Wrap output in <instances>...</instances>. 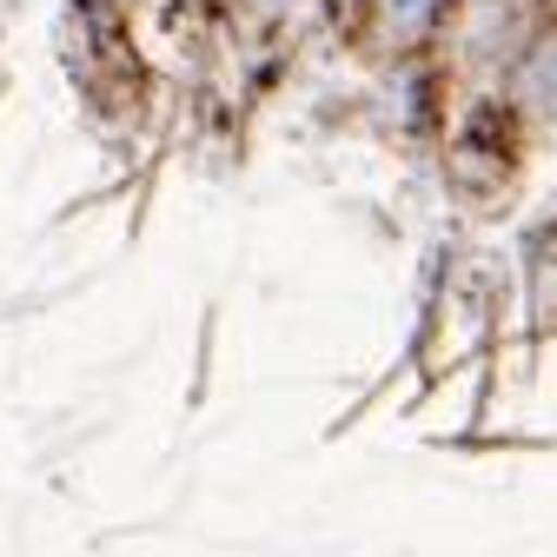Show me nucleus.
Segmentation results:
<instances>
[{"label":"nucleus","mask_w":557,"mask_h":557,"mask_svg":"<svg viewBox=\"0 0 557 557\" xmlns=\"http://www.w3.org/2000/svg\"><path fill=\"white\" fill-rule=\"evenodd\" d=\"M385 8H392V21H398V27H418V21L432 14V0H385Z\"/></svg>","instance_id":"nucleus-1"}]
</instances>
